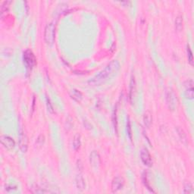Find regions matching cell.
I'll list each match as a JSON object with an SVG mask.
<instances>
[{
    "label": "cell",
    "instance_id": "cell-1",
    "mask_svg": "<svg viewBox=\"0 0 194 194\" xmlns=\"http://www.w3.org/2000/svg\"><path fill=\"white\" fill-rule=\"evenodd\" d=\"M120 69V63L117 60H113L110 62L99 74L89 81V83L92 85H99L107 80L108 77H112L118 72Z\"/></svg>",
    "mask_w": 194,
    "mask_h": 194
},
{
    "label": "cell",
    "instance_id": "cell-2",
    "mask_svg": "<svg viewBox=\"0 0 194 194\" xmlns=\"http://www.w3.org/2000/svg\"><path fill=\"white\" fill-rule=\"evenodd\" d=\"M55 35H56V27L53 23L46 24L44 31V40L46 44L52 46L54 43Z\"/></svg>",
    "mask_w": 194,
    "mask_h": 194
},
{
    "label": "cell",
    "instance_id": "cell-3",
    "mask_svg": "<svg viewBox=\"0 0 194 194\" xmlns=\"http://www.w3.org/2000/svg\"><path fill=\"white\" fill-rule=\"evenodd\" d=\"M166 102L168 108L171 111H174L177 107V96L171 89H168L166 90Z\"/></svg>",
    "mask_w": 194,
    "mask_h": 194
},
{
    "label": "cell",
    "instance_id": "cell-4",
    "mask_svg": "<svg viewBox=\"0 0 194 194\" xmlns=\"http://www.w3.org/2000/svg\"><path fill=\"white\" fill-rule=\"evenodd\" d=\"M24 62L26 65L27 68L31 69L36 65V58L34 53L30 50H27L24 53Z\"/></svg>",
    "mask_w": 194,
    "mask_h": 194
},
{
    "label": "cell",
    "instance_id": "cell-5",
    "mask_svg": "<svg viewBox=\"0 0 194 194\" xmlns=\"http://www.w3.org/2000/svg\"><path fill=\"white\" fill-rule=\"evenodd\" d=\"M1 143H2V145L4 147V148L8 150H13L15 147V142L9 136L2 135L1 137Z\"/></svg>",
    "mask_w": 194,
    "mask_h": 194
},
{
    "label": "cell",
    "instance_id": "cell-6",
    "mask_svg": "<svg viewBox=\"0 0 194 194\" xmlns=\"http://www.w3.org/2000/svg\"><path fill=\"white\" fill-rule=\"evenodd\" d=\"M19 147L23 153H26L28 148V137L26 133L22 130L19 137Z\"/></svg>",
    "mask_w": 194,
    "mask_h": 194
},
{
    "label": "cell",
    "instance_id": "cell-7",
    "mask_svg": "<svg viewBox=\"0 0 194 194\" xmlns=\"http://www.w3.org/2000/svg\"><path fill=\"white\" fill-rule=\"evenodd\" d=\"M140 158L143 162V163L147 166L150 167L153 165V160H152V156H150V153L147 149H143L141 150L140 153Z\"/></svg>",
    "mask_w": 194,
    "mask_h": 194
},
{
    "label": "cell",
    "instance_id": "cell-8",
    "mask_svg": "<svg viewBox=\"0 0 194 194\" xmlns=\"http://www.w3.org/2000/svg\"><path fill=\"white\" fill-rule=\"evenodd\" d=\"M124 184V180L122 177L118 176L115 177L112 180V189L113 192H117V191L120 190L122 189Z\"/></svg>",
    "mask_w": 194,
    "mask_h": 194
},
{
    "label": "cell",
    "instance_id": "cell-9",
    "mask_svg": "<svg viewBox=\"0 0 194 194\" xmlns=\"http://www.w3.org/2000/svg\"><path fill=\"white\" fill-rule=\"evenodd\" d=\"M89 162L90 165L94 168H97L100 164V156L99 153L95 151H92L89 156Z\"/></svg>",
    "mask_w": 194,
    "mask_h": 194
},
{
    "label": "cell",
    "instance_id": "cell-10",
    "mask_svg": "<svg viewBox=\"0 0 194 194\" xmlns=\"http://www.w3.org/2000/svg\"><path fill=\"white\" fill-rule=\"evenodd\" d=\"M185 86H186V91H185L186 96L189 99H193L194 93H193V82H192V80H189L188 81H186Z\"/></svg>",
    "mask_w": 194,
    "mask_h": 194
},
{
    "label": "cell",
    "instance_id": "cell-11",
    "mask_svg": "<svg viewBox=\"0 0 194 194\" xmlns=\"http://www.w3.org/2000/svg\"><path fill=\"white\" fill-rule=\"evenodd\" d=\"M76 185H77V187L79 190H83L85 189L86 184H85L84 179L81 174H78L76 177Z\"/></svg>",
    "mask_w": 194,
    "mask_h": 194
},
{
    "label": "cell",
    "instance_id": "cell-12",
    "mask_svg": "<svg viewBox=\"0 0 194 194\" xmlns=\"http://www.w3.org/2000/svg\"><path fill=\"white\" fill-rule=\"evenodd\" d=\"M143 123L146 128H149L152 124V115L150 112L145 113L143 116Z\"/></svg>",
    "mask_w": 194,
    "mask_h": 194
},
{
    "label": "cell",
    "instance_id": "cell-13",
    "mask_svg": "<svg viewBox=\"0 0 194 194\" xmlns=\"http://www.w3.org/2000/svg\"><path fill=\"white\" fill-rule=\"evenodd\" d=\"M177 134H178L179 137H180V140L183 143H184L185 145L187 144V137H186V134H185V132L183 131V129L180 128H177Z\"/></svg>",
    "mask_w": 194,
    "mask_h": 194
},
{
    "label": "cell",
    "instance_id": "cell-14",
    "mask_svg": "<svg viewBox=\"0 0 194 194\" xmlns=\"http://www.w3.org/2000/svg\"><path fill=\"white\" fill-rule=\"evenodd\" d=\"M81 142H80V134H77L74 137L73 140V147L75 150H78L79 148L80 147Z\"/></svg>",
    "mask_w": 194,
    "mask_h": 194
},
{
    "label": "cell",
    "instance_id": "cell-15",
    "mask_svg": "<svg viewBox=\"0 0 194 194\" xmlns=\"http://www.w3.org/2000/svg\"><path fill=\"white\" fill-rule=\"evenodd\" d=\"M182 27H183V18L181 15H179L175 20V28L177 31H180L182 29Z\"/></svg>",
    "mask_w": 194,
    "mask_h": 194
},
{
    "label": "cell",
    "instance_id": "cell-16",
    "mask_svg": "<svg viewBox=\"0 0 194 194\" xmlns=\"http://www.w3.org/2000/svg\"><path fill=\"white\" fill-rule=\"evenodd\" d=\"M72 98L74 99H75L76 101H77V102H80V100L82 99V97H83V95H82V93L80 92V91L77 90V89H74V90H72Z\"/></svg>",
    "mask_w": 194,
    "mask_h": 194
},
{
    "label": "cell",
    "instance_id": "cell-17",
    "mask_svg": "<svg viewBox=\"0 0 194 194\" xmlns=\"http://www.w3.org/2000/svg\"><path fill=\"white\" fill-rule=\"evenodd\" d=\"M10 3H11L10 1H5V2H2V5H1V15H2V16H3L4 13L8 11Z\"/></svg>",
    "mask_w": 194,
    "mask_h": 194
},
{
    "label": "cell",
    "instance_id": "cell-18",
    "mask_svg": "<svg viewBox=\"0 0 194 194\" xmlns=\"http://www.w3.org/2000/svg\"><path fill=\"white\" fill-rule=\"evenodd\" d=\"M135 87H136L135 80H134V77H133L132 78H131V87H130V99H131V100L132 99L133 97H134V91H135Z\"/></svg>",
    "mask_w": 194,
    "mask_h": 194
},
{
    "label": "cell",
    "instance_id": "cell-19",
    "mask_svg": "<svg viewBox=\"0 0 194 194\" xmlns=\"http://www.w3.org/2000/svg\"><path fill=\"white\" fill-rule=\"evenodd\" d=\"M192 185L190 183H188L185 185L183 192L184 193H193V189H192Z\"/></svg>",
    "mask_w": 194,
    "mask_h": 194
},
{
    "label": "cell",
    "instance_id": "cell-20",
    "mask_svg": "<svg viewBox=\"0 0 194 194\" xmlns=\"http://www.w3.org/2000/svg\"><path fill=\"white\" fill-rule=\"evenodd\" d=\"M187 56H188V61H189V64L192 65V53L191 51L190 48H189V45H187Z\"/></svg>",
    "mask_w": 194,
    "mask_h": 194
},
{
    "label": "cell",
    "instance_id": "cell-21",
    "mask_svg": "<svg viewBox=\"0 0 194 194\" xmlns=\"http://www.w3.org/2000/svg\"><path fill=\"white\" fill-rule=\"evenodd\" d=\"M45 141V137L43 135H40L38 137V138H37V143L38 145H40V146H42V145L43 144V143H44Z\"/></svg>",
    "mask_w": 194,
    "mask_h": 194
},
{
    "label": "cell",
    "instance_id": "cell-22",
    "mask_svg": "<svg viewBox=\"0 0 194 194\" xmlns=\"http://www.w3.org/2000/svg\"><path fill=\"white\" fill-rule=\"evenodd\" d=\"M127 128H128V134L129 135V137L131 139V123H130V121L128 119V124H127Z\"/></svg>",
    "mask_w": 194,
    "mask_h": 194
}]
</instances>
